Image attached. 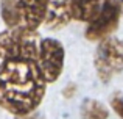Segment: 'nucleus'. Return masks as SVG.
<instances>
[{
    "label": "nucleus",
    "instance_id": "11",
    "mask_svg": "<svg viewBox=\"0 0 123 119\" xmlns=\"http://www.w3.org/2000/svg\"><path fill=\"white\" fill-rule=\"evenodd\" d=\"M111 107L115 113L123 119V96H114L111 100Z\"/></svg>",
    "mask_w": 123,
    "mask_h": 119
},
{
    "label": "nucleus",
    "instance_id": "3",
    "mask_svg": "<svg viewBox=\"0 0 123 119\" xmlns=\"http://www.w3.org/2000/svg\"><path fill=\"white\" fill-rule=\"evenodd\" d=\"M97 75L103 83H108L123 70V41L108 36L100 41L93 55Z\"/></svg>",
    "mask_w": 123,
    "mask_h": 119
},
{
    "label": "nucleus",
    "instance_id": "7",
    "mask_svg": "<svg viewBox=\"0 0 123 119\" xmlns=\"http://www.w3.org/2000/svg\"><path fill=\"white\" fill-rule=\"evenodd\" d=\"M72 21L69 0H48L44 24L48 30H61Z\"/></svg>",
    "mask_w": 123,
    "mask_h": 119
},
{
    "label": "nucleus",
    "instance_id": "14",
    "mask_svg": "<svg viewBox=\"0 0 123 119\" xmlns=\"http://www.w3.org/2000/svg\"><path fill=\"white\" fill-rule=\"evenodd\" d=\"M122 14H123V3H122Z\"/></svg>",
    "mask_w": 123,
    "mask_h": 119
},
{
    "label": "nucleus",
    "instance_id": "13",
    "mask_svg": "<svg viewBox=\"0 0 123 119\" xmlns=\"http://www.w3.org/2000/svg\"><path fill=\"white\" fill-rule=\"evenodd\" d=\"M14 119H44L41 113H37V111H31V113L28 114H22V116H16Z\"/></svg>",
    "mask_w": 123,
    "mask_h": 119
},
{
    "label": "nucleus",
    "instance_id": "2",
    "mask_svg": "<svg viewBox=\"0 0 123 119\" xmlns=\"http://www.w3.org/2000/svg\"><path fill=\"white\" fill-rule=\"evenodd\" d=\"M39 52V33L24 25L0 31V60H34Z\"/></svg>",
    "mask_w": 123,
    "mask_h": 119
},
{
    "label": "nucleus",
    "instance_id": "4",
    "mask_svg": "<svg viewBox=\"0 0 123 119\" xmlns=\"http://www.w3.org/2000/svg\"><path fill=\"white\" fill-rule=\"evenodd\" d=\"M122 16V5L118 0H103L100 11L93 16L92 21L87 22L86 39L101 41L111 36L118 27Z\"/></svg>",
    "mask_w": 123,
    "mask_h": 119
},
{
    "label": "nucleus",
    "instance_id": "6",
    "mask_svg": "<svg viewBox=\"0 0 123 119\" xmlns=\"http://www.w3.org/2000/svg\"><path fill=\"white\" fill-rule=\"evenodd\" d=\"M48 0H19L20 24L30 30H37L44 24Z\"/></svg>",
    "mask_w": 123,
    "mask_h": 119
},
{
    "label": "nucleus",
    "instance_id": "15",
    "mask_svg": "<svg viewBox=\"0 0 123 119\" xmlns=\"http://www.w3.org/2000/svg\"><path fill=\"white\" fill-rule=\"evenodd\" d=\"M118 2H120V5H122V3H123V0H118Z\"/></svg>",
    "mask_w": 123,
    "mask_h": 119
},
{
    "label": "nucleus",
    "instance_id": "8",
    "mask_svg": "<svg viewBox=\"0 0 123 119\" xmlns=\"http://www.w3.org/2000/svg\"><path fill=\"white\" fill-rule=\"evenodd\" d=\"M103 0H69L72 19L80 22H89L100 11Z\"/></svg>",
    "mask_w": 123,
    "mask_h": 119
},
{
    "label": "nucleus",
    "instance_id": "9",
    "mask_svg": "<svg viewBox=\"0 0 123 119\" xmlns=\"http://www.w3.org/2000/svg\"><path fill=\"white\" fill-rule=\"evenodd\" d=\"M0 16L8 28L22 25L19 16V0H0Z\"/></svg>",
    "mask_w": 123,
    "mask_h": 119
},
{
    "label": "nucleus",
    "instance_id": "12",
    "mask_svg": "<svg viewBox=\"0 0 123 119\" xmlns=\"http://www.w3.org/2000/svg\"><path fill=\"white\" fill-rule=\"evenodd\" d=\"M75 92H76V86L73 85V83H69V85L64 88V91H62V96L66 99H72L73 96H75Z\"/></svg>",
    "mask_w": 123,
    "mask_h": 119
},
{
    "label": "nucleus",
    "instance_id": "10",
    "mask_svg": "<svg viewBox=\"0 0 123 119\" xmlns=\"http://www.w3.org/2000/svg\"><path fill=\"white\" fill-rule=\"evenodd\" d=\"M81 118L83 119H108L109 111L101 102L93 100V99H86L81 104Z\"/></svg>",
    "mask_w": 123,
    "mask_h": 119
},
{
    "label": "nucleus",
    "instance_id": "5",
    "mask_svg": "<svg viewBox=\"0 0 123 119\" xmlns=\"http://www.w3.org/2000/svg\"><path fill=\"white\" fill-rule=\"evenodd\" d=\"M66 50L61 41L55 38H45L39 41V52H37V67H39L45 83H55L64 69Z\"/></svg>",
    "mask_w": 123,
    "mask_h": 119
},
{
    "label": "nucleus",
    "instance_id": "1",
    "mask_svg": "<svg viewBox=\"0 0 123 119\" xmlns=\"http://www.w3.org/2000/svg\"><path fill=\"white\" fill-rule=\"evenodd\" d=\"M47 83L34 60H3L0 63V108L22 116L36 111Z\"/></svg>",
    "mask_w": 123,
    "mask_h": 119
}]
</instances>
